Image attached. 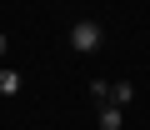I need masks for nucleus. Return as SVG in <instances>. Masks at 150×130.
Wrapping results in <instances>:
<instances>
[{
	"instance_id": "obj_1",
	"label": "nucleus",
	"mask_w": 150,
	"mask_h": 130,
	"mask_svg": "<svg viewBox=\"0 0 150 130\" xmlns=\"http://www.w3.org/2000/svg\"><path fill=\"white\" fill-rule=\"evenodd\" d=\"M100 40H105V30H100L95 20H75V25H70V50L95 55V50H100Z\"/></svg>"
},
{
	"instance_id": "obj_2",
	"label": "nucleus",
	"mask_w": 150,
	"mask_h": 130,
	"mask_svg": "<svg viewBox=\"0 0 150 130\" xmlns=\"http://www.w3.org/2000/svg\"><path fill=\"white\" fill-rule=\"evenodd\" d=\"M100 130H125V120H120V105H100Z\"/></svg>"
},
{
	"instance_id": "obj_3",
	"label": "nucleus",
	"mask_w": 150,
	"mask_h": 130,
	"mask_svg": "<svg viewBox=\"0 0 150 130\" xmlns=\"http://www.w3.org/2000/svg\"><path fill=\"white\" fill-rule=\"evenodd\" d=\"M15 90H20V75L10 65H0V95H15Z\"/></svg>"
},
{
	"instance_id": "obj_4",
	"label": "nucleus",
	"mask_w": 150,
	"mask_h": 130,
	"mask_svg": "<svg viewBox=\"0 0 150 130\" xmlns=\"http://www.w3.org/2000/svg\"><path fill=\"white\" fill-rule=\"evenodd\" d=\"M130 95H135L130 80H115V85H110V100H115V105H130Z\"/></svg>"
},
{
	"instance_id": "obj_5",
	"label": "nucleus",
	"mask_w": 150,
	"mask_h": 130,
	"mask_svg": "<svg viewBox=\"0 0 150 130\" xmlns=\"http://www.w3.org/2000/svg\"><path fill=\"white\" fill-rule=\"evenodd\" d=\"M5 50H10V35H5V30H0V55H5Z\"/></svg>"
}]
</instances>
